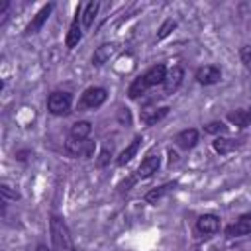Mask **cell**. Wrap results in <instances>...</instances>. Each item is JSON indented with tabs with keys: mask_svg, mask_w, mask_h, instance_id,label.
<instances>
[{
	"mask_svg": "<svg viewBox=\"0 0 251 251\" xmlns=\"http://www.w3.org/2000/svg\"><path fill=\"white\" fill-rule=\"evenodd\" d=\"M165 76H167V67L163 63L159 65H153L151 69H147L143 75H139L127 88V96L129 98H139L141 94H145L149 88L157 86V84H163L165 82Z\"/></svg>",
	"mask_w": 251,
	"mask_h": 251,
	"instance_id": "6da1fadb",
	"label": "cell"
},
{
	"mask_svg": "<svg viewBox=\"0 0 251 251\" xmlns=\"http://www.w3.org/2000/svg\"><path fill=\"white\" fill-rule=\"evenodd\" d=\"M49 231H51V241L55 251H75V243L71 237V231L61 216H51L49 220Z\"/></svg>",
	"mask_w": 251,
	"mask_h": 251,
	"instance_id": "7a4b0ae2",
	"label": "cell"
},
{
	"mask_svg": "<svg viewBox=\"0 0 251 251\" xmlns=\"http://www.w3.org/2000/svg\"><path fill=\"white\" fill-rule=\"evenodd\" d=\"M71 106H73V96L69 92L55 90L47 98V110L53 116H67L71 112Z\"/></svg>",
	"mask_w": 251,
	"mask_h": 251,
	"instance_id": "3957f363",
	"label": "cell"
},
{
	"mask_svg": "<svg viewBox=\"0 0 251 251\" xmlns=\"http://www.w3.org/2000/svg\"><path fill=\"white\" fill-rule=\"evenodd\" d=\"M108 98V92L106 88L102 86H90L82 92L80 100H78V110H94V108H100Z\"/></svg>",
	"mask_w": 251,
	"mask_h": 251,
	"instance_id": "277c9868",
	"label": "cell"
},
{
	"mask_svg": "<svg viewBox=\"0 0 251 251\" xmlns=\"http://www.w3.org/2000/svg\"><path fill=\"white\" fill-rule=\"evenodd\" d=\"M65 151L71 155V157H82V159H88L94 155V141H78V139H73L69 137L67 143H65Z\"/></svg>",
	"mask_w": 251,
	"mask_h": 251,
	"instance_id": "5b68a950",
	"label": "cell"
},
{
	"mask_svg": "<svg viewBox=\"0 0 251 251\" xmlns=\"http://www.w3.org/2000/svg\"><path fill=\"white\" fill-rule=\"evenodd\" d=\"M159 167H161V157H159V153L155 155V153H149L143 161H141V165L137 167V178H149V176H153L157 171H159Z\"/></svg>",
	"mask_w": 251,
	"mask_h": 251,
	"instance_id": "8992f818",
	"label": "cell"
},
{
	"mask_svg": "<svg viewBox=\"0 0 251 251\" xmlns=\"http://www.w3.org/2000/svg\"><path fill=\"white\" fill-rule=\"evenodd\" d=\"M196 229L202 235H214L220 231V218L214 214H202L196 220Z\"/></svg>",
	"mask_w": 251,
	"mask_h": 251,
	"instance_id": "52a82bcc",
	"label": "cell"
},
{
	"mask_svg": "<svg viewBox=\"0 0 251 251\" xmlns=\"http://www.w3.org/2000/svg\"><path fill=\"white\" fill-rule=\"evenodd\" d=\"M249 233H251V212L239 216V220L235 224L226 227L227 237H241V235H249Z\"/></svg>",
	"mask_w": 251,
	"mask_h": 251,
	"instance_id": "ba28073f",
	"label": "cell"
},
{
	"mask_svg": "<svg viewBox=\"0 0 251 251\" xmlns=\"http://www.w3.org/2000/svg\"><path fill=\"white\" fill-rule=\"evenodd\" d=\"M220 78H222V71L218 67H214V65H204V67H200L196 71V80L200 84H204V86L216 84V82H220Z\"/></svg>",
	"mask_w": 251,
	"mask_h": 251,
	"instance_id": "9c48e42d",
	"label": "cell"
},
{
	"mask_svg": "<svg viewBox=\"0 0 251 251\" xmlns=\"http://www.w3.org/2000/svg\"><path fill=\"white\" fill-rule=\"evenodd\" d=\"M182 78H184V71H182V67L176 65V67L169 69V71H167V76H165V82H163L165 92H167V94L175 92V90L182 84Z\"/></svg>",
	"mask_w": 251,
	"mask_h": 251,
	"instance_id": "30bf717a",
	"label": "cell"
},
{
	"mask_svg": "<svg viewBox=\"0 0 251 251\" xmlns=\"http://www.w3.org/2000/svg\"><path fill=\"white\" fill-rule=\"evenodd\" d=\"M51 10H53V4H45V6H43V8L33 16V20L29 22V25L25 27V35H33V33H37V31L43 27V24L47 22V18H49Z\"/></svg>",
	"mask_w": 251,
	"mask_h": 251,
	"instance_id": "8fae6325",
	"label": "cell"
},
{
	"mask_svg": "<svg viewBox=\"0 0 251 251\" xmlns=\"http://www.w3.org/2000/svg\"><path fill=\"white\" fill-rule=\"evenodd\" d=\"M116 51H118V45L116 43H104V45H100L94 51V55H92V65L94 67H102L104 63H108L116 55Z\"/></svg>",
	"mask_w": 251,
	"mask_h": 251,
	"instance_id": "7c38bea8",
	"label": "cell"
},
{
	"mask_svg": "<svg viewBox=\"0 0 251 251\" xmlns=\"http://www.w3.org/2000/svg\"><path fill=\"white\" fill-rule=\"evenodd\" d=\"M82 22H80V10H76V14H75V18H73V22H71V25H69V33H67V47L69 49H73L75 45H78V41H80V37H82Z\"/></svg>",
	"mask_w": 251,
	"mask_h": 251,
	"instance_id": "4fadbf2b",
	"label": "cell"
},
{
	"mask_svg": "<svg viewBox=\"0 0 251 251\" xmlns=\"http://www.w3.org/2000/svg\"><path fill=\"white\" fill-rule=\"evenodd\" d=\"M175 143L180 147V149H192L196 143H198V131L194 129V127H190V129H184V131H180V133H176V137H175Z\"/></svg>",
	"mask_w": 251,
	"mask_h": 251,
	"instance_id": "5bb4252c",
	"label": "cell"
},
{
	"mask_svg": "<svg viewBox=\"0 0 251 251\" xmlns=\"http://www.w3.org/2000/svg\"><path fill=\"white\" fill-rule=\"evenodd\" d=\"M167 114H169V108H167V106H163V108H147V110H141L139 118H141L143 124L153 126V124H157L159 120H163Z\"/></svg>",
	"mask_w": 251,
	"mask_h": 251,
	"instance_id": "9a60e30c",
	"label": "cell"
},
{
	"mask_svg": "<svg viewBox=\"0 0 251 251\" xmlns=\"http://www.w3.org/2000/svg\"><path fill=\"white\" fill-rule=\"evenodd\" d=\"M90 131H92V124H90V122H86V120H80V122H75V124L71 126L69 137L78 139V141H84V139H88Z\"/></svg>",
	"mask_w": 251,
	"mask_h": 251,
	"instance_id": "2e32d148",
	"label": "cell"
},
{
	"mask_svg": "<svg viewBox=\"0 0 251 251\" xmlns=\"http://www.w3.org/2000/svg\"><path fill=\"white\" fill-rule=\"evenodd\" d=\"M239 145H241V139H229V137H218L212 143L214 151L220 155H227L229 151H235Z\"/></svg>",
	"mask_w": 251,
	"mask_h": 251,
	"instance_id": "e0dca14e",
	"label": "cell"
},
{
	"mask_svg": "<svg viewBox=\"0 0 251 251\" xmlns=\"http://www.w3.org/2000/svg\"><path fill=\"white\" fill-rule=\"evenodd\" d=\"M98 8H100L98 2H86L82 6V10H80V22H82V27L84 29H88L92 25V22H94V18L98 14Z\"/></svg>",
	"mask_w": 251,
	"mask_h": 251,
	"instance_id": "ac0fdd59",
	"label": "cell"
},
{
	"mask_svg": "<svg viewBox=\"0 0 251 251\" xmlns=\"http://www.w3.org/2000/svg\"><path fill=\"white\" fill-rule=\"evenodd\" d=\"M139 145H141V137L137 135V137H133V141L120 153V157L116 159V163L120 165V167H124L126 163H129L133 157H135V153H137V149H139Z\"/></svg>",
	"mask_w": 251,
	"mask_h": 251,
	"instance_id": "d6986e66",
	"label": "cell"
},
{
	"mask_svg": "<svg viewBox=\"0 0 251 251\" xmlns=\"http://www.w3.org/2000/svg\"><path fill=\"white\" fill-rule=\"evenodd\" d=\"M227 120H229L233 126H237V127H247V126L251 124V108L229 112V114H227Z\"/></svg>",
	"mask_w": 251,
	"mask_h": 251,
	"instance_id": "ffe728a7",
	"label": "cell"
},
{
	"mask_svg": "<svg viewBox=\"0 0 251 251\" xmlns=\"http://www.w3.org/2000/svg\"><path fill=\"white\" fill-rule=\"evenodd\" d=\"M175 186H176L175 182H167V184H163V186H159V188H153V190H149V192L145 194V200H147L149 204H157V202H159L167 192H171Z\"/></svg>",
	"mask_w": 251,
	"mask_h": 251,
	"instance_id": "44dd1931",
	"label": "cell"
},
{
	"mask_svg": "<svg viewBox=\"0 0 251 251\" xmlns=\"http://www.w3.org/2000/svg\"><path fill=\"white\" fill-rule=\"evenodd\" d=\"M175 27H176V22H175V20H167V22H165V24L159 27L157 39H165V37H167V35H169V33H171Z\"/></svg>",
	"mask_w": 251,
	"mask_h": 251,
	"instance_id": "7402d4cb",
	"label": "cell"
},
{
	"mask_svg": "<svg viewBox=\"0 0 251 251\" xmlns=\"http://www.w3.org/2000/svg\"><path fill=\"white\" fill-rule=\"evenodd\" d=\"M239 57H241V63L251 71V45H245V47H241V53H239Z\"/></svg>",
	"mask_w": 251,
	"mask_h": 251,
	"instance_id": "603a6c76",
	"label": "cell"
},
{
	"mask_svg": "<svg viewBox=\"0 0 251 251\" xmlns=\"http://www.w3.org/2000/svg\"><path fill=\"white\" fill-rule=\"evenodd\" d=\"M204 129H206L208 133H224L227 127H226L222 122H210V124H208Z\"/></svg>",
	"mask_w": 251,
	"mask_h": 251,
	"instance_id": "cb8c5ba5",
	"label": "cell"
},
{
	"mask_svg": "<svg viewBox=\"0 0 251 251\" xmlns=\"http://www.w3.org/2000/svg\"><path fill=\"white\" fill-rule=\"evenodd\" d=\"M118 118H120V122H122V124L126 122L127 126H131V116H129V110H127V108H120Z\"/></svg>",
	"mask_w": 251,
	"mask_h": 251,
	"instance_id": "d4e9b609",
	"label": "cell"
},
{
	"mask_svg": "<svg viewBox=\"0 0 251 251\" xmlns=\"http://www.w3.org/2000/svg\"><path fill=\"white\" fill-rule=\"evenodd\" d=\"M110 155H112V149H108V147H104L102 149V153H100V159H98V165L100 167H104L108 161H110Z\"/></svg>",
	"mask_w": 251,
	"mask_h": 251,
	"instance_id": "484cf974",
	"label": "cell"
},
{
	"mask_svg": "<svg viewBox=\"0 0 251 251\" xmlns=\"http://www.w3.org/2000/svg\"><path fill=\"white\" fill-rule=\"evenodd\" d=\"M27 155H31V151H18V153H16V157H18L20 161H25Z\"/></svg>",
	"mask_w": 251,
	"mask_h": 251,
	"instance_id": "4316f807",
	"label": "cell"
},
{
	"mask_svg": "<svg viewBox=\"0 0 251 251\" xmlns=\"http://www.w3.org/2000/svg\"><path fill=\"white\" fill-rule=\"evenodd\" d=\"M35 251H55V249H49L47 245H37V247H35Z\"/></svg>",
	"mask_w": 251,
	"mask_h": 251,
	"instance_id": "83f0119b",
	"label": "cell"
}]
</instances>
